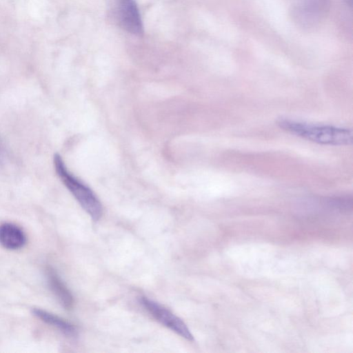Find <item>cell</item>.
Here are the masks:
<instances>
[{
	"label": "cell",
	"instance_id": "obj_6",
	"mask_svg": "<svg viewBox=\"0 0 353 353\" xmlns=\"http://www.w3.org/2000/svg\"><path fill=\"white\" fill-rule=\"evenodd\" d=\"M26 242L23 230L16 225L6 223L0 225V243L9 250L22 248Z\"/></svg>",
	"mask_w": 353,
	"mask_h": 353
},
{
	"label": "cell",
	"instance_id": "obj_4",
	"mask_svg": "<svg viewBox=\"0 0 353 353\" xmlns=\"http://www.w3.org/2000/svg\"><path fill=\"white\" fill-rule=\"evenodd\" d=\"M114 15L119 25L127 32L141 36L143 26L134 0H115Z\"/></svg>",
	"mask_w": 353,
	"mask_h": 353
},
{
	"label": "cell",
	"instance_id": "obj_8",
	"mask_svg": "<svg viewBox=\"0 0 353 353\" xmlns=\"http://www.w3.org/2000/svg\"><path fill=\"white\" fill-rule=\"evenodd\" d=\"M32 313L43 322L59 330L64 334L71 337L77 335L76 327L59 316L39 308H34Z\"/></svg>",
	"mask_w": 353,
	"mask_h": 353
},
{
	"label": "cell",
	"instance_id": "obj_5",
	"mask_svg": "<svg viewBox=\"0 0 353 353\" xmlns=\"http://www.w3.org/2000/svg\"><path fill=\"white\" fill-rule=\"evenodd\" d=\"M327 0H301L293 12L296 21L304 27L314 26L323 17Z\"/></svg>",
	"mask_w": 353,
	"mask_h": 353
},
{
	"label": "cell",
	"instance_id": "obj_3",
	"mask_svg": "<svg viewBox=\"0 0 353 353\" xmlns=\"http://www.w3.org/2000/svg\"><path fill=\"white\" fill-rule=\"evenodd\" d=\"M140 303L161 324L187 340H194L185 323L169 310L148 297H141Z\"/></svg>",
	"mask_w": 353,
	"mask_h": 353
},
{
	"label": "cell",
	"instance_id": "obj_7",
	"mask_svg": "<svg viewBox=\"0 0 353 353\" xmlns=\"http://www.w3.org/2000/svg\"><path fill=\"white\" fill-rule=\"evenodd\" d=\"M47 277L51 290L61 304L65 308L70 309L73 305V298L68 289L52 270H48Z\"/></svg>",
	"mask_w": 353,
	"mask_h": 353
},
{
	"label": "cell",
	"instance_id": "obj_1",
	"mask_svg": "<svg viewBox=\"0 0 353 353\" xmlns=\"http://www.w3.org/2000/svg\"><path fill=\"white\" fill-rule=\"evenodd\" d=\"M277 125L291 134L319 144L347 145L353 141L352 130L345 128L319 125L288 119H280Z\"/></svg>",
	"mask_w": 353,
	"mask_h": 353
},
{
	"label": "cell",
	"instance_id": "obj_2",
	"mask_svg": "<svg viewBox=\"0 0 353 353\" xmlns=\"http://www.w3.org/2000/svg\"><path fill=\"white\" fill-rule=\"evenodd\" d=\"M54 166L61 181L74 196L93 221H97L102 215V205L93 191L83 183L67 169L61 157L55 154Z\"/></svg>",
	"mask_w": 353,
	"mask_h": 353
}]
</instances>
